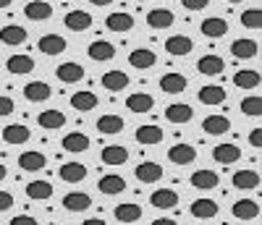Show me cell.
<instances>
[{"label": "cell", "mask_w": 262, "mask_h": 225, "mask_svg": "<svg viewBox=\"0 0 262 225\" xmlns=\"http://www.w3.org/2000/svg\"><path fill=\"white\" fill-rule=\"evenodd\" d=\"M63 24H66V29H71V32H86V29L92 27V16L86 13V11H81V8H76V11L66 13Z\"/></svg>", "instance_id": "cell-1"}, {"label": "cell", "mask_w": 262, "mask_h": 225, "mask_svg": "<svg viewBox=\"0 0 262 225\" xmlns=\"http://www.w3.org/2000/svg\"><path fill=\"white\" fill-rule=\"evenodd\" d=\"M196 71L205 74V76H217L226 71V60L221 55H202L196 60Z\"/></svg>", "instance_id": "cell-2"}, {"label": "cell", "mask_w": 262, "mask_h": 225, "mask_svg": "<svg viewBox=\"0 0 262 225\" xmlns=\"http://www.w3.org/2000/svg\"><path fill=\"white\" fill-rule=\"evenodd\" d=\"M134 175H137L139 184H155V181L163 178V165H158V163H139L134 168Z\"/></svg>", "instance_id": "cell-3"}, {"label": "cell", "mask_w": 262, "mask_h": 225, "mask_svg": "<svg viewBox=\"0 0 262 225\" xmlns=\"http://www.w3.org/2000/svg\"><path fill=\"white\" fill-rule=\"evenodd\" d=\"M128 63H131V69H139V71H147L152 69V65L158 63V55L147 50V48H139V50H131L128 53Z\"/></svg>", "instance_id": "cell-4"}, {"label": "cell", "mask_w": 262, "mask_h": 225, "mask_svg": "<svg viewBox=\"0 0 262 225\" xmlns=\"http://www.w3.org/2000/svg\"><path fill=\"white\" fill-rule=\"evenodd\" d=\"M29 137H32V131L24 123H11V126L3 128V142L6 144H27Z\"/></svg>", "instance_id": "cell-5"}, {"label": "cell", "mask_w": 262, "mask_h": 225, "mask_svg": "<svg viewBox=\"0 0 262 225\" xmlns=\"http://www.w3.org/2000/svg\"><path fill=\"white\" fill-rule=\"evenodd\" d=\"M231 184L238 189V191H252L259 186V173L257 170H236L231 175Z\"/></svg>", "instance_id": "cell-6"}, {"label": "cell", "mask_w": 262, "mask_h": 225, "mask_svg": "<svg viewBox=\"0 0 262 225\" xmlns=\"http://www.w3.org/2000/svg\"><path fill=\"white\" fill-rule=\"evenodd\" d=\"M186 76L184 74H176V71H170V74H165L163 79H160V89L165 95H181V92H186Z\"/></svg>", "instance_id": "cell-7"}, {"label": "cell", "mask_w": 262, "mask_h": 225, "mask_svg": "<svg viewBox=\"0 0 262 225\" xmlns=\"http://www.w3.org/2000/svg\"><path fill=\"white\" fill-rule=\"evenodd\" d=\"M217 184H221V175H217L215 170H207V168L196 170V173L191 175V186L200 189V191H210V189H215Z\"/></svg>", "instance_id": "cell-8"}, {"label": "cell", "mask_w": 262, "mask_h": 225, "mask_svg": "<svg viewBox=\"0 0 262 225\" xmlns=\"http://www.w3.org/2000/svg\"><path fill=\"white\" fill-rule=\"evenodd\" d=\"M165 50H168V55H189L191 50H194V42L189 39V37H184V34H173V37H168L165 39Z\"/></svg>", "instance_id": "cell-9"}, {"label": "cell", "mask_w": 262, "mask_h": 225, "mask_svg": "<svg viewBox=\"0 0 262 225\" xmlns=\"http://www.w3.org/2000/svg\"><path fill=\"white\" fill-rule=\"evenodd\" d=\"M165 118H168L170 123H189V121L194 118V110H191V105H186V102H173V105L165 107Z\"/></svg>", "instance_id": "cell-10"}, {"label": "cell", "mask_w": 262, "mask_h": 225, "mask_svg": "<svg viewBox=\"0 0 262 225\" xmlns=\"http://www.w3.org/2000/svg\"><path fill=\"white\" fill-rule=\"evenodd\" d=\"M90 205H92V196L84 191H71L63 196V207L69 212H84V210H90Z\"/></svg>", "instance_id": "cell-11"}, {"label": "cell", "mask_w": 262, "mask_h": 225, "mask_svg": "<svg viewBox=\"0 0 262 225\" xmlns=\"http://www.w3.org/2000/svg\"><path fill=\"white\" fill-rule=\"evenodd\" d=\"M200 29H202V34L210 37V39H221V37H226V32H228V21L212 16V18H205V21H202Z\"/></svg>", "instance_id": "cell-12"}, {"label": "cell", "mask_w": 262, "mask_h": 225, "mask_svg": "<svg viewBox=\"0 0 262 225\" xmlns=\"http://www.w3.org/2000/svg\"><path fill=\"white\" fill-rule=\"evenodd\" d=\"M202 131L210 133V137H223V133L231 131V121L226 116H207L202 121Z\"/></svg>", "instance_id": "cell-13"}, {"label": "cell", "mask_w": 262, "mask_h": 225, "mask_svg": "<svg viewBox=\"0 0 262 225\" xmlns=\"http://www.w3.org/2000/svg\"><path fill=\"white\" fill-rule=\"evenodd\" d=\"M37 50L45 53V55H60L66 50V39L60 34H45V37H39Z\"/></svg>", "instance_id": "cell-14"}, {"label": "cell", "mask_w": 262, "mask_h": 225, "mask_svg": "<svg viewBox=\"0 0 262 225\" xmlns=\"http://www.w3.org/2000/svg\"><path fill=\"white\" fill-rule=\"evenodd\" d=\"M194 157H196V149L191 144H173L168 149V160L176 165H189V163H194Z\"/></svg>", "instance_id": "cell-15"}, {"label": "cell", "mask_w": 262, "mask_h": 225, "mask_svg": "<svg viewBox=\"0 0 262 225\" xmlns=\"http://www.w3.org/2000/svg\"><path fill=\"white\" fill-rule=\"evenodd\" d=\"M191 215L196 220H212L217 215V205L212 199H207V196H200V199L191 201Z\"/></svg>", "instance_id": "cell-16"}, {"label": "cell", "mask_w": 262, "mask_h": 225, "mask_svg": "<svg viewBox=\"0 0 262 225\" xmlns=\"http://www.w3.org/2000/svg\"><path fill=\"white\" fill-rule=\"evenodd\" d=\"M231 212H233L236 220H257L259 217V205L252 201V199H238L231 207Z\"/></svg>", "instance_id": "cell-17"}, {"label": "cell", "mask_w": 262, "mask_h": 225, "mask_svg": "<svg viewBox=\"0 0 262 225\" xmlns=\"http://www.w3.org/2000/svg\"><path fill=\"white\" fill-rule=\"evenodd\" d=\"M6 69H8L11 74H16V76H21V74H32V71H34V58H29V55H24V53L11 55V58L6 60Z\"/></svg>", "instance_id": "cell-18"}, {"label": "cell", "mask_w": 262, "mask_h": 225, "mask_svg": "<svg viewBox=\"0 0 262 225\" xmlns=\"http://www.w3.org/2000/svg\"><path fill=\"white\" fill-rule=\"evenodd\" d=\"M149 201H152V207H158V210H170V207L179 205V194L173 189H158V191H152Z\"/></svg>", "instance_id": "cell-19"}, {"label": "cell", "mask_w": 262, "mask_h": 225, "mask_svg": "<svg viewBox=\"0 0 262 225\" xmlns=\"http://www.w3.org/2000/svg\"><path fill=\"white\" fill-rule=\"evenodd\" d=\"M55 76L63 81V84H76L84 79V69L79 63H60L58 69H55Z\"/></svg>", "instance_id": "cell-20"}, {"label": "cell", "mask_w": 262, "mask_h": 225, "mask_svg": "<svg viewBox=\"0 0 262 225\" xmlns=\"http://www.w3.org/2000/svg\"><path fill=\"white\" fill-rule=\"evenodd\" d=\"M45 165H48V160H45V154H42V152H24V154H18V168L27 170V173H37Z\"/></svg>", "instance_id": "cell-21"}, {"label": "cell", "mask_w": 262, "mask_h": 225, "mask_svg": "<svg viewBox=\"0 0 262 225\" xmlns=\"http://www.w3.org/2000/svg\"><path fill=\"white\" fill-rule=\"evenodd\" d=\"M60 144H63V149H66V152L79 154V152H84V149H90V137H86V133L74 131V133H66Z\"/></svg>", "instance_id": "cell-22"}, {"label": "cell", "mask_w": 262, "mask_h": 225, "mask_svg": "<svg viewBox=\"0 0 262 225\" xmlns=\"http://www.w3.org/2000/svg\"><path fill=\"white\" fill-rule=\"evenodd\" d=\"M27 37H29L27 29H24V27H16V24L0 29V42H3V44H11V48H18V44H24Z\"/></svg>", "instance_id": "cell-23"}, {"label": "cell", "mask_w": 262, "mask_h": 225, "mask_svg": "<svg viewBox=\"0 0 262 225\" xmlns=\"http://www.w3.org/2000/svg\"><path fill=\"white\" fill-rule=\"evenodd\" d=\"M126 107L131 112H149L152 107H155V100H152V95L147 92H134L126 97Z\"/></svg>", "instance_id": "cell-24"}, {"label": "cell", "mask_w": 262, "mask_h": 225, "mask_svg": "<svg viewBox=\"0 0 262 225\" xmlns=\"http://www.w3.org/2000/svg\"><path fill=\"white\" fill-rule=\"evenodd\" d=\"M86 55H90L92 60H97V63H102V60L116 58V48L111 42H105V39H97V42H92L90 48H86Z\"/></svg>", "instance_id": "cell-25"}, {"label": "cell", "mask_w": 262, "mask_h": 225, "mask_svg": "<svg viewBox=\"0 0 262 225\" xmlns=\"http://www.w3.org/2000/svg\"><path fill=\"white\" fill-rule=\"evenodd\" d=\"M50 95H53V89H50L48 81H32V84L24 86V97L29 102H45Z\"/></svg>", "instance_id": "cell-26"}, {"label": "cell", "mask_w": 262, "mask_h": 225, "mask_svg": "<svg viewBox=\"0 0 262 225\" xmlns=\"http://www.w3.org/2000/svg\"><path fill=\"white\" fill-rule=\"evenodd\" d=\"M196 97H200L202 105H221V102H226V89L217 84H207L196 92Z\"/></svg>", "instance_id": "cell-27"}, {"label": "cell", "mask_w": 262, "mask_h": 225, "mask_svg": "<svg viewBox=\"0 0 262 225\" xmlns=\"http://www.w3.org/2000/svg\"><path fill=\"white\" fill-rule=\"evenodd\" d=\"M212 157H215V163H221V165H231L242 157V149H238V144H217L212 149Z\"/></svg>", "instance_id": "cell-28"}, {"label": "cell", "mask_w": 262, "mask_h": 225, "mask_svg": "<svg viewBox=\"0 0 262 225\" xmlns=\"http://www.w3.org/2000/svg\"><path fill=\"white\" fill-rule=\"evenodd\" d=\"M100 84L107 89V92H121V89L128 86V76L123 71H105L102 79H100Z\"/></svg>", "instance_id": "cell-29"}, {"label": "cell", "mask_w": 262, "mask_h": 225, "mask_svg": "<svg viewBox=\"0 0 262 225\" xmlns=\"http://www.w3.org/2000/svg\"><path fill=\"white\" fill-rule=\"evenodd\" d=\"M58 175L63 178L66 184H79V181H84V178H86V168L81 163H66V165H60Z\"/></svg>", "instance_id": "cell-30"}, {"label": "cell", "mask_w": 262, "mask_h": 225, "mask_svg": "<svg viewBox=\"0 0 262 225\" xmlns=\"http://www.w3.org/2000/svg\"><path fill=\"white\" fill-rule=\"evenodd\" d=\"M113 217L118 222H137V220H142V207L134 205V201H126V205H118L113 210Z\"/></svg>", "instance_id": "cell-31"}, {"label": "cell", "mask_w": 262, "mask_h": 225, "mask_svg": "<svg viewBox=\"0 0 262 225\" xmlns=\"http://www.w3.org/2000/svg\"><path fill=\"white\" fill-rule=\"evenodd\" d=\"M134 137H137V142H139V144H144V147H147V144H160L165 133H163V128H160V126H139Z\"/></svg>", "instance_id": "cell-32"}, {"label": "cell", "mask_w": 262, "mask_h": 225, "mask_svg": "<svg viewBox=\"0 0 262 225\" xmlns=\"http://www.w3.org/2000/svg\"><path fill=\"white\" fill-rule=\"evenodd\" d=\"M24 13H27V18H32V21H45V18L53 16V6L45 3V0H32V3H27Z\"/></svg>", "instance_id": "cell-33"}, {"label": "cell", "mask_w": 262, "mask_h": 225, "mask_svg": "<svg viewBox=\"0 0 262 225\" xmlns=\"http://www.w3.org/2000/svg\"><path fill=\"white\" fill-rule=\"evenodd\" d=\"M97 189L102 194H107V196H116V194H123L126 191V181H123L121 175H102Z\"/></svg>", "instance_id": "cell-34"}, {"label": "cell", "mask_w": 262, "mask_h": 225, "mask_svg": "<svg viewBox=\"0 0 262 225\" xmlns=\"http://www.w3.org/2000/svg\"><path fill=\"white\" fill-rule=\"evenodd\" d=\"M37 123H39V128H63L66 126V112H60V110H45V112H39L37 116Z\"/></svg>", "instance_id": "cell-35"}, {"label": "cell", "mask_w": 262, "mask_h": 225, "mask_svg": "<svg viewBox=\"0 0 262 225\" xmlns=\"http://www.w3.org/2000/svg\"><path fill=\"white\" fill-rule=\"evenodd\" d=\"M105 27L111 32H128V29H134V18L123 11H118V13H111L105 18Z\"/></svg>", "instance_id": "cell-36"}, {"label": "cell", "mask_w": 262, "mask_h": 225, "mask_svg": "<svg viewBox=\"0 0 262 225\" xmlns=\"http://www.w3.org/2000/svg\"><path fill=\"white\" fill-rule=\"evenodd\" d=\"M147 24H149L152 29H168V27L173 24V13H170L168 8H152V11L147 13Z\"/></svg>", "instance_id": "cell-37"}, {"label": "cell", "mask_w": 262, "mask_h": 225, "mask_svg": "<svg viewBox=\"0 0 262 225\" xmlns=\"http://www.w3.org/2000/svg\"><path fill=\"white\" fill-rule=\"evenodd\" d=\"M231 53L236 55V58H254L257 53H259V44L254 42V39H233L231 42Z\"/></svg>", "instance_id": "cell-38"}, {"label": "cell", "mask_w": 262, "mask_h": 225, "mask_svg": "<svg viewBox=\"0 0 262 225\" xmlns=\"http://www.w3.org/2000/svg\"><path fill=\"white\" fill-rule=\"evenodd\" d=\"M97 95L95 92H90V89H86V92H76L74 97H71V107L74 110H81V112H90V110H95L97 107Z\"/></svg>", "instance_id": "cell-39"}, {"label": "cell", "mask_w": 262, "mask_h": 225, "mask_svg": "<svg viewBox=\"0 0 262 225\" xmlns=\"http://www.w3.org/2000/svg\"><path fill=\"white\" fill-rule=\"evenodd\" d=\"M126 160H128V149L121 147V144H113V147L102 149V163L105 165H123Z\"/></svg>", "instance_id": "cell-40"}, {"label": "cell", "mask_w": 262, "mask_h": 225, "mask_svg": "<svg viewBox=\"0 0 262 225\" xmlns=\"http://www.w3.org/2000/svg\"><path fill=\"white\" fill-rule=\"evenodd\" d=\"M123 118L121 116H113V112H107V116L97 118V131L100 133H121L123 131Z\"/></svg>", "instance_id": "cell-41"}, {"label": "cell", "mask_w": 262, "mask_h": 225, "mask_svg": "<svg viewBox=\"0 0 262 225\" xmlns=\"http://www.w3.org/2000/svg\"><path fill=\"white\" fill-rule=\"evenodd\" d=\"M233 84H236L238 89H257V86H259V71H254V69L236 71Z\"/></svg>", "instance_id": "cell-42"}, {"label": "cell", "mask_w": 262, "mask_h": 225, "mask_svg": "<svg viewBox=\"0 0 262 225\" xmlns=\"http://www.w3.org/2000/svg\"><path fill=\"white\" fill-rule=\"evenodd\" d=\"M27 196L34 199V201L50 199V196H53V186H50V181H32V184H27Z\"/></svg>", "instance_id": "cell-43"}, {"label": "cell", "mask_w": 262, "mask_h": 225, "mask_svg": "<svg viewBox=\"0 0 262 225\" xmlns=\"http://www.w3.org/2000/svg\"><path fill=\"white\" fill-rule=\"evenodd\" d=\"M242 112H244V116H259V112H262V100H259V95L244 97V100H242Z\"/></svg>", "instance_id": "cell-44"}, {"label": "cell", "mask_w": 262, "mask_h": 225, "mask_svg": "<svg viewBox=\"0 0 262 225\" xmlns=\"http://www.w3.org/2000/svg\"><path fill=\"white\" fill-rule=\"evenodd\" d=\"M242 24H244L247 29H259V27H262V13H259V8H247V11L242 13Z\"/></svg>", "instance_id": "cell-45"}, {"label": "cell", "mask_w": 262, "mask_h": 225, "mask_svg": "<svg viewBox=\"0 0 262 225\" xmlns=\"http://www.w3.org/2000/svg\"><path fill=\"white\" fill-rule=\"evenodd\" d=\"M181 6L186 11H205L210 6V0H181Z\"/></svg>", "instance_id": "cell-46"}, {"label": "cell", "mask_w": 262, "mask_h": 225, "mask_svg": "<svg viewBox=\"0 0 262 225\" xmlns=\"http://www.w3.org/2000/svg\"><path fill=\"white\" fill-rule=\"evenodd\" d=\"M13 110H16L13 100H11V97H6V95H0V116H11Z\"/></svg>", "instance_id": "cell-47"}, {"label": "cell", "mask_w": 262, "mask_h": 225, "mask_svg": "<svg viewBox=\"0 0 262 225\" xmlns=\"http://www.w3.org/2000/svg\"><path fill=\"white\" fill-rule=\"evenodd\" d=\"M249 144H252L254 149L262 147V128H252V131H249Z\"/></svg>", "instance_id": "cell-48"}, {"label": "cell", "mask_w": 262, "mask_h": 225, "mask_svg": "<svg viewBox=\"0 0 262 225\" xmlns=\"http://www.w3.org/2000/svg\"><path fill=\"white\" fill-rule=\"evenodd\" d=\"M11 207H13V196L8 191H0V212H6Z\"/></svg>", "instance_id": "cell-49"}, {"label": "cell", "mask_w": 262, "mask_h": 225, "mask_svg": "<svg viewBox=\"0 0 262 225\" xmlns=\"http://www.w3.org/2000/svg\"><path fill=\"white\" fill-rule=\"evenodd\" d=\"M8 225H37V220L29 217V215H18V217H11Z\"/></svg>", "instance_id": "cell-50"}, {"label": "cell", "mask_w": 262, "mask_h": 225, "mask_svg": "<svg viewBox=\"0 0 262 225\" xmlns=\"http://www.w3.org/2000/svg\"><path fill=\"white\" fill-rule=\"evenodd\" d=\"M152 225H179L173 217H158V220H152Z\"/></svg>", "instance_id": "cell-51"}, {"label": "cell", "mask_w": 262, "mask_h": 225, "mask_svg": "<svg viewBox=\"0 0 262 225\" xmlns=\"http://www.w3.org/2000/svg\"><path fill=\"white\" fill-rule=\"evenodd\" d=\"M81 225H107V222H105V220H100V217H86Z\"/></svg>", "instance_id": "cell-52"}, {"label": "cell", "mask_w": 262, "mask_h": 225, "mask_svg": "<svg viewBox=\"0 0 262 225\" xmlns=\"http://www.w3.org/2000/svg\"><path fill=\"white\" fill-rule=\"evenodd\" d=\"M90 3H92V6H111L113 0H90Z\"/></svg>", "instance_id": "cell-53"}, {"label": "cell", "mask_w": 262, "mask_h": 225, "mask_svg": "<svg viewBox=\"0 0 262 225\" xmlns=\"http://www.w3.org/2000/svg\"><path fill=\"white\" fill-rule=\"evenodd\" d=\"M6 175H8V168H6L3 163H0V181H3V178H6Z\"/></svg>", "instance_id": "cell-54"}, {"label": "cell", "mask_w": 262, "mask_h": 225, "mask_svg": "<svg viewBox=\"0 0 262 225\" xmlns=\"http://www.w3.org/2000/svg\"><path fill=\"white\" fill-rule=\"evenodd\" d=\"M11 3H13V0H0V8H8Z\"/></svg>", "instance_id": "cell-55"}, {"label": "cell", "mask_w": 262, "mask_h": 225, "mask_svg": "<svg viewBox=\"0 0 262 225\" xmlns=\"http://www.w3.org/2000/svg\"><path fill=\"white\" fill-rule=\"evenodd\" d=\"M226 3H244V0H226Z\"/></svg>", "instance_id": "cell-56"}, {"label": "cell", "mask_w": 262, "mask_h": 225, "mask_svg": "<svg viewBox=\"0 0 262 225\" xmlns=\"http://www.w3.org/2000/svg\"><path fill=\"white\" fill-rule=\"evenodd\" d=\"M137 3H144V0H137Z\"/></svg>", "instance_id": "cell-57"}]
</instances>
